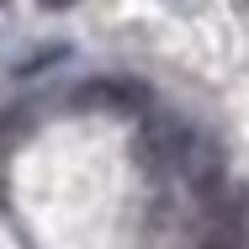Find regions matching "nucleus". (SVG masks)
I'll list each match as a JSON object with an SVG mask.
<instances>
[{
    "label": "nucleus",
    "instance_id": "1",
    "mask_svg": "<svg viewBox=\"0 0 249 249\" xmlns=\"http://www.w3.org/2000/svg\"><path fill=\"white\" fill-rule=\"evenodd\" d=\"M138 159H143L149 175L180 180L196 201L223 186V154H217V143L207 133H196L191 122H180V117H154V122H143Z\"/></svg>",
    "mask_w": 249,
    "mask_h": 249
},
{
    "label": "nucleus",
    "instance_id": "2",
    "mask_svg": "<svg viewBox=\"0 0 249 249\" xmlns=\"http://www.w3.org/2000/svg\"><path fill=\"white\" fill-rule=\"evenodd\" d=\"M201 239L217 244H249V191L244 186H217L201 196Z\"/></svg>",
    "mask_w": 249,
    "mask_h": 249
},
{
    "label": "nucleus",
    "instance_id": "3",
    "mask_svg": "<svg viewBox=\"0 0 249 249\" xmlns=\"http://www.w3.org/2000/svg\"><path fill=\"white\" fill-rule=\"evenodd\" d=\"M69 101H74L80 111H122V117L149 111V90H143L138 80H90V85H80Z\"/></svg>",
    "mask_w": 249,
    "mask_h": 249
},
{
    "label": "nucleus",
    "instance_id": "4",
    "mask_svg": "<svg viewBox=\"0 0 249 249\" xmlns=\"http://www.w3.org/2000/svg\"><path fill=\"white\" fill-rule=\"evenodd\" d=\"M37 5H43V11H69L74 0H37Z\"/></svg>",
    "mask_w": 249,
    "mask_h": 249
}]
</instances>
